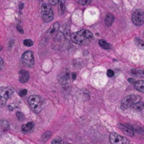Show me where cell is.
Segmentation results:
<instances>
[{"label":"cell","mask_w":144,"mask_h":144,"mask_svg":"<svg viewBox=\"0 0 144 144\" xmlns=\"http://www.w3.org/2000/svg\"><path fill=\"white\" fill-rule=\"evenodd\" d=\"M93 38V33L87 30H81L80 31L74 32L71 35L73 42L79 45H86L90 42Z\"/></svg>","instance_id":"cell-1"},{"label":"cell","mask_w":144,"mask_h":144,"mask_svg":"<svg viewBox=\"0 0 144 144\" xmlns=\"http://www.w3.org/2000/svg\"><path fill=\"white\" fill-rule=\"evenodd\" d=\"M141 100V96L138 95H129L124 97L122 102H121V106L123 109H127L129 108H132L134 104L140 102Z\"/></svg>","instance_id":"cell-2"},{"label":"cell","mask_w":144,"mask_h":144,"mask_svg":"<svg viewBox=\"0 0 144 144\" xmlns=\"http://www.w3.org/2000/svg\"><path fill=\"white\" fill-rule=\"evenodd\" d=\"M28 104L33 112L39 113L42 110V101L37 95H32L28 98Z\"/></svg>","instance_id":"cell-3"},{"label":"cell","mask_w":144,"mask_h":144,"mask_svg":"<svg viewBox=\"0 0 144 144\" xmlns=\"http://www.w3.org/2000/svg\"><path fill=\"white\" fill-rule=\"evenodd\" d=\"M41 16L42 18L45 23H49L54 18L53 11L49 4H43L41 6Z\"/></svg>","instance_id":"cell-4"},{"label":"cell","mask_w":144,"mask_h":144,"mask_svg":"<svg viewBox=\"0 0 144 144\" xmlns=\"http://www.w3.org/2000/svg\"><path fill=\"white\" fill-rule=\"evenodd\" d=\"M132 21L137 26L144 24V11L141 9H136L132 14Z\"/></svg>","instance_id":"cell-5"},{"label":"cell","mask_w":144,"mask_h":144,"mask_svg":"<svg viewBox=\"0 0 144 144\" xmlns=\"http://www.w3.org/2000/svg\"><path fill=\"white\" fill-rule=\"evenodd\" d=\"M13 94V89L11 87L2 88L0 89V102L1 104H5L6 100L11 97Z\"/></svg>","instance_id":"cell-6"},{"label":"cell","mask_w":144,"mask_h":144,"mask_svg":"<svg viewBox=\"0 0 144 144\" xmlns=\"http://www.w3.org/2000/svg\"><path fill=\"white\" fill-rule=\"evenodd\" d=\"M21 60L23 64L29 67L32 68L34 65V56L33 53L31 51H27L24 52L21 56Z\"/></svg>","instance_id":"cell-7"},{"label":"cell","mask_w":144,"mask_h":144,"mask_svg":"<svg viewBox=\"0 0 144 144\" xmlns=\"http://www.w3.org/2000/svg\"><path fill=\"white\" fill-rule=\"evenodd\" d=\"M110 141L112 144H129L127 138L117 133H111L110 135Z\"/></svg>","instance_id":"cell-8"},{"label":"cell","mask_w":144,"mask_h":144,"mask_svg":"<svg viewBox=\"0 0 144 144\" xmlns=\"http://www.w3.org/2000/svg\"><path fill=\"white\" fill-rule=\"evenodd\" d=\"M118 126H119V129H121V131H122L123 133H124L126 135H128L129 136H133L134 132L132 126L127 125H123V124H119Z\"/></svg>","instance_id":"cell-9"},{"label":"cell","mask_w":144,"mask_h":144,"mask_svg":"<svg viewBox=\"0 0 144 144\" xmlns=\"http://www.w3.org/2000/svg\"><path fill=\"white\" fill-rule=\"evenodd\" d=\"M30 75L28 71L25 70H21L19 72V80L20 82L22 84H25L29 80Z\"/></svg>","instance_id":"cell-10"},{"label":"cell","mask_w":144,"mask_h":144,"mask_svg":"<svg viewBox=\"0 0 144 144\" xmlns=\"http://www.w3.org/2000/svg\"><path fill=\"white\" fill-rule=\"evenodd\" d=\"M134 87L138 91L144 93V80L136 81L134 83Z\"/></svg>","instance_id":"cell-11"},{"label":"cell","mask_w":144,"mask_h":144,"mask_svg":"<svg viewBox=\"0 0 144 144\" xmlns=\"http://www.w3.org/2000/svg\"><path fill=\"white\" fill-rule=\"evenodd\" d=\"M114 20V16H113L112 13H108L106 15V17H105V23L107 26H108V27L111 26V25H112Z\"/></svg>","instance_id":"cell-12"},{"label":"cell","mask_w":144,"mask_h":144,"mask_svg":"<svg viewBox=\"0 0 144 144\" xmlns=\"http://www.w3.org/2000/svg\"><path fill=\"white\" fill-rule=\"evenodd\" d=\"M33 126H34L33 122H28L27 124H25V125H22V126H21V130H22V132H23V133L30 132L32 129L33 128Z\"/></svg>","instance_id":"cell-13"},{"label":"cell","mask_w":144,"mask_h":144,"mask_svg":"<svg viewBox=\"0 0 144 144\" xmlns=\"http://www.w3.org/2000/svg\"><path fill=\"white\" fill-rule=\"evenodd\" d=\"M131 74L136 77H144V71L138 69H132L131 70Z\"/></svg>","instance_id":"cell-14"},{"label":"cell","mask_w":144,"mask_h":144,"mask_svg":"<svg viewBox=\"0 0 144 144\" xmlns=\"http://www.w3.org/2000/svg\"><path fill=\"white\" fill-rule=\"evenodd\" d=\"M58 4H59L58 12H59V14L60 16H62L65 11V1H64V0H59Z\"/></svg>","instance_id":"cell-15"},{"label":"cell","mask_w":144,"mask_h":144,"mask_svg":"<svg viewBox=\"0 0 144 144\" xmlns=\"http://www.w3.org/2000/svg\"><path fill=\"white\" fill-rule=\"evenodd\" d=\"M59 25L58 23H54L53 25L50 27V29L49 30V32H50V35H53L58 30H59Z\"/></svg>","instance_id":"cell-16"},{"label":"cell","mask_w":144,"mask_h":144,"mask_svg":"<svg viewBox=\"0 0 144 144\" xmlns=\"http://www.w3.org/2000/svg\"><path fill=\"white\" fill-rule=\"evenodd\" d=\"M132 108L133 109L136 110H141L144 108V103L140 101V102H138L137 103L134 104Z\"/></svg>","instance_id":"cell-17"},{"label":"cell","mask_w":144,"mask_h":144,"mask_svg":"<svg viewBox=\"0 0 144 144\" xmlns=\"http://www.w3.org/2000/svg\"><path fill=\"white\" fill-rule=\"evenodd\" d=\"M98 42H99V44H100V46H101L102 49H109L110 48V44H108L105 40L100 39V40H99Z\"/></svg>","instance_id":"cell-18"},{"label":"cell","mask_w":144,"mask_h":144,"mask_svg":"<svg viewBox=\"0 0 144 144\" xmlns=\"http://www.w3.org/2000/svg\"><path fill=\"white\" fill-rule=\"evenodd\" d=\"M135 43L140 48H144V42L143 40L138 39V38H136L135 39Z\"/></svg>","instance_id":"cell-19"},{"label":"cell","mask_w":144,"mask_h":144,"mask_svg":"<svg viewBox=\"0 0 144 144\" xmlns=\"http://www.w3.org/2000/svg\"><path fill=\"white\" fill-rule=\"evenodd\" d=\"M51 136H52V132H46L44 134H43L42 138H43V140L44 141H47V140L51 137Z\"/></svg>","instance_id":"cell-20"},{"label":"cell","mask_w":144,"mask_h":144,"mask_svg":"<svg viewBox=\"0 0 144 144\" xmlns=\"http://www.w3.org/2000/svg\"><path fill=\"white\" fill-rule=\"evenodd\" d=\"M134 128V130H136V132L139 133V134H141L144 135V128L142 127V126H133Z\"/></svg>","instance_id":"cell-21"},{"label":"cell","mask_w":144,"mask_h":144,"mask_svg":"<svg viewBox=\"0 0 144 144\" xmlns=\"http://www.w3.org/2000/svg\"><path fill=\"white\" fill-rule=\"evenodd\" d=\"M92 2V0H78V4L85 6V5H88Z\"/></svg>","instance_id":"cell-22"},{"label":"cell","mask_w":144,"mask_h":144,"mask_svg":"<svg viewBox=\"0 0 144 144\" xmlns=\"http://www.w3.org/2000/svg\"><path fill=\"white\" fill-rule=\"evenodd\" d=\"M23 44L26 46H32L33 45V42L31 39H25L23 41Z\"/></svg>","instance_id":"cell-23"},{"label":"cell","mask_w":144,"mask_h":144,"mask_svg":"<svg viewBox=\"0 0 144 144\" xmlns=\"http://www.w3.org/2000/svg\"><path fill=\"white\" fill-rule=\"evenodd\" d=\"M52 144H62V139L59 137H56L52 141Z\"/></svg>","instance_id":"cell-24"},{"label":"cell","mask_w":144,"mask_h":144,"mask_svg":"<svg viewBox=\"0 0 144 144\" xmlns=\"http://www.w3.org/2000/svg\"><path fill=\"white\" fill-rule=\"evenodd\" d=\"M16 116L18 117V119L20 120V121H23L24 119V115H23V113H21V112H17L16 113Z\"/></svg>","instance_id":"cell-25"},{"label":"cell","mask_w":144,"mask_h":144,"mask_svg":"<svg viewBox=\"0 0 144 144\" xmlns=\"http://www.w3.org/2000/svg\"><path fill=\"white\" fill-rule=\"evenodd\" d=\"M114 71L112 70H107V76L109 77H112L114 76Z\"/></svg>","instance_id":"cell-26"},{"label":"cell","mask_w":144,"mask_h":144,"mask_svg":"<svg viewBox=\"0 0 144 144\" xmlns=\"http://www.w3.org/2000/svg\"><path fill=\"white\" fill-rule=\"evenodd\" d=\"M59 1V0H49V2H50V4L51 5H54V6L58 4Z\"/></svg>","instance_id":"cell-27"},{"label":"cell","mask_w":144,"mask_h":144,"mask_svg":"<svg viewBox=\"0 0 144 144\" xmlns=\"http://www.w3.org/2000/svg\"><path fill=\"white\" fill-rule=\"evenodd\" d=\"M27 94V90L26 89H22L21 91H20V92H19V95L21 96H25Z\"/></svg>","instance_id":"cell-28"},{"label":"cell","mask_w":144,"mask_h":144,"mask_svg":"<svg viewBox=\"0 0 144 144\" xmlns=\"http://www.w3.org/2000/svg\"><path fill=\"white\" fill-rule=\"evenodd\" d=\"M4 60L3 58H0V70L4 68Z\"/></svg>","instance_id":"cell-29"},{"label":"cell","mask_w":144,"mask_h":144,"mask_svg":"<svg viewBox=\"0 0 144 144\" xmlns=\"http://www.w3.org/2000/svg\"><path fill=\"white\" fill-rule=\"evenodd\" d=\"M128 81L129 82V83H131V84H134L136 81H135V80L133 79V78H129L128 79Z\"/></svg>","instance_id":"cell-30"},{"label":"cell","mask_w":144,"mask_h":144,"mask_svg":"<svg viewBox=\"0 0 144 144\" xmlns=\"http://www.w3.org/2000/svg\"><path fill=\"white\" fill-rule=\"evenodd\" d=\"M17 30H19V32H20L21 33H22V34L23 33V30L22 27H21L20 25H18V26H17Z\"/></svg>","instance_id":"cell-31"},{"label":"cell","mask_w":144,"mask_h":144,"mask_svg":"<svg viewBox=\"0 0 144 144\" xmlns=\"http://www.w3.org/2000/svg\"><path fill=\"white\" fill-rule=\"evenodd\" d=\"M76 77V74L75 72L72 73V75H71V78H72L73 80H75Z\"/></svg>","instance_id":"cell-32"},{"label":"cell","mask_w":144,"mask_h":144,"mask_svg":"<svg viewBox=\"0 0 144 144\" xmlns=\"http://www.w3.org/2000/svg\"><path fill=\"white\" fill-rule=\"evenodd\" d=\"M1 47L0 46V51H1Z\"/></svg>","instance_id":"cell-33"}]
</instances>
